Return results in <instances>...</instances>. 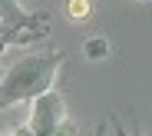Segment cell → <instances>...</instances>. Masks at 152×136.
Masks as SVG:
<instances>
[{"mask_svg": "<svg viewBox=\"0 0 152 136\" xmlns=\"http://www.w3.org/2000/svg\"><path fill=\"white\" fill-rule=\"evenodd\" d=\"M13 136H37V133H33L27 123H23V126H17V129H13Z\"/></svg>", "mask_w": 152, "mask_h": 136, "instance_id": "5b68a950", "label": "cell"}, {"mask_svg": "<svg viewBox=\"0 0 152 136\" xmlns=\"http://www.w3.org/2000/svg\"><path fill=\"white\" fill-rule=\"evenodd\" d=\"M66 13H69V20H86L89 17V0H69Z\"/></svg>", "mask_w": 152, "mask_h": 136, "instance_id": "277c9868", "label": "cell"}, {"mask_svg": "<svg viewBox=\"0 0 152 136\" xmlns=\"http://www.w3.org/2000/svg\"><path fill=\"white\" fill-rule=\"evenodd\" d=\"M0 136H13V133H0Z\"/></svg>", "mask_w": 152, "mask_h": 136, "instance_id": "8992f818", "label": "cell"}, {"mask_svg": "<svg viewBox=\"0 0 152 136\" xmlns=\"http://www.w3.org/2000/svg\"><path fill=\"white\" fill-rule=\"evenodd\" d=\"M139 4H145V0H139Z\"/></svg>", "mask_w": 152, "mask_h": 136, "instance_id": "52a82bcc", "label": "cell"}, {"mask_svg": "<svg viewBox=\"0 0 152 136\" xmlns=\"http://www.w3.org/2000/svg\"><path fill=\"white\" fill-rule=\"evenodd\" d=\"M60 63H63L60 53H23L20 60H13L0 76V110L30 103L33 96L50 90L56 83Z\"/></svg>", "mask_w": 152, "mask_h": 136, "instance_id": "6da1fadb", "label": "cell"}, {"mask_svg": "<svg viewBox=\"0 0 152 136\" xmlns=\"http://www.w3.org/2000/svg\"><path fill=\"white\" fill-rule=\"evenodd\" d=\"M63 120H66V103H63V96L53 86L30 100V120H27V126L37 136H56V126Z\"/></svg>", "mask_w": 152, "mask_h": 136, "instance_id": "7a4b0ae2", "label": "cell"}, {"mask_svg": "<svg viewBox=\"0 0 152 136\" xmlns=\"http://www.w3.org/2000/svg\"><path fill=\"white\" fill-rule=\"evenodd\" d=\"M86 57H89V60H103V57H109V43H106L103 37L86 40Z\"/></svg>", "mask_w": 152, "mask_h": 136, "instance_id": "3957f363", "label": "cell"}]
</instances>
